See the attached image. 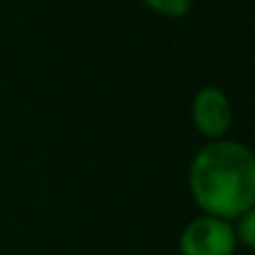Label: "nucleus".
Segmentation results:
<instances>
[{
	"instance_id": "1",
	"label": "nucleus",
	"mask_w": 255,
	"mask_h": 255,
	"mask_svg": "<svg viewBox=\"0 0 255 255\" xmlns=\"http://www.w3.org/2000/svg\"><path fill=\"white\" fill-rule=\"evenodd\" d=\"M188 190L202 215L238 220L255 208V154L242 141H208L188 166Z\"/></svg>"
},
{
	"instance_id": "2",
	"label": "nucleus",
	"mask_w": 255,
	"mask_h": 255,
	"mask_svg": "<svg viewBox=\"0 0 255 255\" xmlns=\"http://www.w3.org/2000/svg\"><path fill=\"white\" fill-rule=\"evenodd\" d=\"M179 255H235L233 222L213 215H199L184 226L179 235Z\"/></svg>"
},
{
	"instance_id": "3",
	"label": "nucleus",
	"mask_w": 255,
	"mask_h": 255,
	"mask_svg": "<svg viewBox=\"0 0 255 255\" xmlns=\"http://www.w3.org/2000/svg\"><path fill=\"white\" fill-rule=\"evenodd\" d=\"M190 121L199 136L206 141L226 139L233 128V103L217 85H204L190 101Z\"/></svg>"
},
{
	"instance_id": "4",
	"label": "nucleus",
	"mask_w": 255,
	"mask_h": 255,
	"mask_svg": "<svg viewBox=\"0 0 255 255\" xmlns=\"http://www.w3.org/2000/svg\"><path fill=\"white\" fill-rule=\"evenodd\" d=\"M233 231L238 247H244L247 251L255 249V208L242 213L238 220H233Z\"/></svg>"
},
{
	"instance_id": "5",
	"label": "nucleus",
	"mask_w": 255,
	"mask_h": 255,
	"mask_svg": "<svg viewBox=\"0 0 255 255\" xmlns=\"http://www.w3.org/2000/svg\"><path fill=\"white\" fill-rule=\"evenodd\" d=\"M150 11L166 18H184L193 9V0H141Z\"/></svg>"
}]
</instances>
